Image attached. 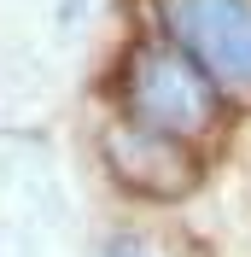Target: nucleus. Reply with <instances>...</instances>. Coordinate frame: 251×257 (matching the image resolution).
<instances>
[{
  "mask_svg": "<svg viewBox=\"0 0 251 257\" xmlns=\"http://www.w3.org/2000/svg\"><path fill=\"white\" fill-rule=\"evenodd\" d=\"M123 105L141 123V135H152V141H187V135H199L210 123L216 94H210V76L187 53L146 41V47H135V59L123 70Z\"/></svg>",
  "mask_w": 251,
  "mask_h": 257,
  "instance_id": "nucleus-1",
  "label": "nucleus"
},
{
  "mask_svg": "<svg viewBox=\"0 0 251 257\" xmlns=\"http://www.w3.org/2000/svg\"><path fill=\"white\" fill-rule=\"evenodd\" d=\"M164 24L204 76L251 94V0H164Z\"/></svg>",
  "mask_w": 251,
  "mask_h": 257,
  "instance_id": "nucleus-2",
  "label": "nucleus"
},
{
  "mask_svg": "<svg viewBox=\"0 0 251 257\" xmlns=\"http://www.w3.org/2000/svg\"><path fill=\"white\" fill-rule=\"evenodd\" d=\"M105 257H146V245H135V240H117Z\"/></svg>",
  "mask_w": 251,
  "mask_h": 257,
  "instance_id": "nucleus-3",
  "label": "nucleus"
}]
</instances>
